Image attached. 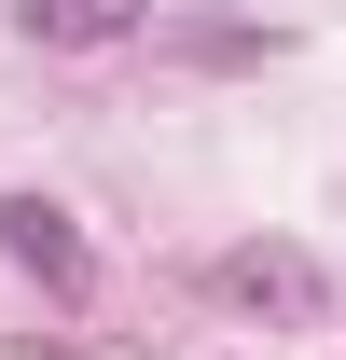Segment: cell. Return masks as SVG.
I'll use <instances>...</instances> for the list:
<instances>
[{"mask_svg": "<svg viewBox=\"0 0 346 360\" xmlns=\"http://www.w3.org/2000/svg\"><path fill=\"white\" fill-rule=\"evenodd\" d=\"M14 28H28V42H125V28H153V0H14Z\"/></svg>", "mask_w": 346, "mask_h": 360, "instance_id": "cell-3", "label": "cell"}, {"mask_svg": "<svg viewBox=\"0 0 346 360\" xmlns=\"http://www.w3.org/2000/svg\"><path fill=\"white\" fill-rule=\"evenodd\" d=\"M0 250H14V264L42 277V291H70V305H84V236H70V208H42V194H0Z\"/></svg>", "mask_w": 346, "mask_h": 360, "instance_id": "cell-1", "label": "cell"}, {"mask_svg": "<svg viewBox=\"0 0 346 360\" xmlns=\"http://www.w3.org/2000/svg\"><path fill=\"white\" fill-rule=\"evenodd\" d=\"M222 291H236V305H277V319H319L333 277L305 264V250H222Z\"/></svg>", "mask_w": 346, "mask_h": 360, "instance_id": "cell-2", "label": "cell"}]
</instances>
